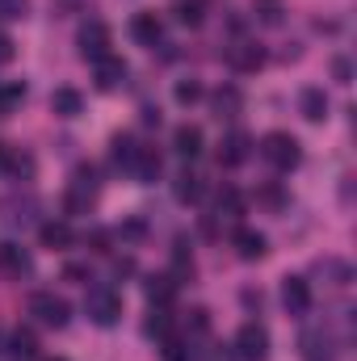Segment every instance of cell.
<instances>
[{
    "mask_svg": "<svg viewBox=\"0 0 357 361\" xmlns=\"http://www.w3.org/2000/svg\"><path fill=\"white\" fill-rule=\"evenodd\" d=\"M143 294H147V302H152V307H169V302H173V294H177V281H173L169 273H152V277L143 281Z\"/></svg>",
    "mask_w": 357,
    "mask_h": 361,
    "instance_id": "ffe728a7",
    "label": "cell"
},
{
    "mask_svg": "<svg viewBox=\"0 0 357 361\" xmlns=\"http://www.w3.org/2000/svg\"><path fill=\"white\" fill-rule=\"evenodd\" d=\"M261 156H265L277 173H290V169L303 160V147H298L294 135H286V130H269L265 139H261Z\"/></svg>",
    "mask_w": 357,
    "mask_h": 361,
    "instance_id": "277c9868",
    "label": "cell"
},
{
    "mask_svg": "<svg viewBox=\"0 0 357 361\" xmlns=\"http://www.w3.org/2000/svg\"><path fill=\"white\" fill-rule=\"evenodd\" d=\"M206 332H210V315H206L202 307H193L189 319H185V341H189V336H206Z\"/></svg>",
    "mask_w": 357,
    "mask_h": 361,
    "instance_id": "d6a6232c",
    "label": "cell"
},
{
    "mask_svg": "<svg viewBox=\"0 0 357 361\" xmlns=\"http://www.w3.org/2000/svg\"><path fill=\"white\" fill-rule=\"evenodd\" d=\"M298 357L303 361H337L341 357V341L332 336V328H303L298 332Z\"/></svg>",
    "mask_w": 357,
    "mask_h": 361,
    "instance_id": "5b68a950",
    "label": "cell"
},
{
    "mask_svg": "<svg viewBox=\"0 0 357 361\" xmlns=\"http://www.w3.org/2000/svg\"><path fill=\"white\" fill-rule=\"evenodd\" d=\"M240 298H244V302H248V307H261V302H265V298H261V290H244V294H240Z\"/></svg>",
    "mask_w": 357,
    "mask_h": 361,
    "instance_id": "f6af8a7d",
    "label": "cell"
},
{
    "mask_svg": "<svg viewBox=\"0 0 357 361\" xmlns=\"http://www.w3.org/2000/svg\"><path fill=\"white\" fill-rule=\"evenodd\" d=\"M109 156H114V169H126V173H131V164H135V156H139V143H135L131 135H114V139H109Z\"/></svg>",
    "mask_w": 357,
    "mask_h": 361,
    "instance_id": "7402d4cb",
    "label": "cell"
},
{
    "mask_svg": "<svg viewBox=\"0 0 357 361\" xmlns=\"http://www.w3.org/2000/svg\"><path fill=\"white\" fill-rule=\"evenodd\" d=\"M92 68H97V89H101V92L122 89V80H126V63H122V59L105 55V59H101V63H92Z\"/></svg>",
    "mask_w": 357,
    "mask_h": 361,
    "instance_id": "d6986e66",
    "label": "cell"
},
{
    "mask_svg": "<svg viewBox=\"0 0 357 361\" xmlns=\"http://www.w3.org/2000/svg\"><path fill=\"white\" fill-rule=\"evenodd\" d=\"M231 244H236V257H240V261H261L269 252V240L261 231H253V227H240V231L231 235Z\"/></svg>",
    "mask_w": 357,
    "mask_h": 361,
    "instance_id": "4fadbf2b",
    "label": "cell"
},
{
    "mask_svg": "<svg viewBox=\"0 0 357 361\" xmlns=\"http://www.w3.org/2000/svg\"><path fill=\"white\" fill-rule=\"evenodd\" d=\"M25 307H30V315H34L42 328H68V319H72L68 298H59L55 290H34Z\"/></svg>",
    "mask_w": 357,
    "mask_h": 361,
    "instance_id": "3957f363",
    "label": "cell"
},
{
    "mask_svg": "<svg viewBox=\"0 0 357 361\" xmlns=\"http://www.w3.org/2000/svg\"><path fill=\"white\" fill-rule=\"evenodd\" d=\"M257 197H261L265 206H273V210H282V206H286V197H282V189H277V185H265Z\"/></svg>",
    "mask_w": 357,
    "mask_h": 361,
    "instance_id": "60d3db41",
    "label": "cell"
},
{
    "mask_svg": "<svg viewBox=\"0 0 357 361\" xmlns=\"http://www.w3.org/2000/svg\"><path fill=\"white\" fill-rule=\"evenodd\" d=\"M173 281H189L193 277V257H189V248H185V240H177V248H173V273H169Z\"/></svg>",
    "mask_w": 357,
    "mask_h": 361,
    "instance_id": "83f0119b",
    "label": "cell"
},
{
    "mask_svg": "<svg viewBox=\"0 0 357 361\" xmlns=\"http://www.w3.org/2000/svg\"><path fill=\"white\" fill-rule=\"evenodd\" d=\"M214 210H219V219L236 223V219L244 214V197H240L236 189H223V193H219V206H214Z\"/></svg>",
    "mask_w": 357,
    "mask_h": 361,
    "instance_id": "f1b7e54d",
    "label": "cell"
},
{
    "mask_svg": "<svg viewBox=\"0 0 357 361\" xmlns=\"http://www.w3.org/2000/svg\"><path fill=\"white\" fill-rule=\"evenodd\" d=\"M177 197L181 202H198V197H202V177H198V173H181L177 177Z\"/></svg>",
    "mask_w": 357,
    "mask_h": 361,
    "instance_id": "1f68e13d",
    "label": "cell"
},
{
    "mask_svg": "<svg viewBox=\"0 0 357 361\" xmlns=\"http://www.w3.org/2000/svg\"><path fill=\"white\" fill-rule=\"evenodd\" d=\"M253 13L261 25H282L286 21V4L282 0H253Z\"/></svg>",
    "mask_w": 357,
    "mask_h": 361,
    "instance_id": "4316f807",
    "label": "cell"
},
{
    "mask_svg": "<svg viewBox=\"0 0 357 361\" xmlns=\"http://www.w3.org/2000/svg\"><path fill=\"white\" fill-rule=\"evenodd\" d=\"M0 269L21 281V277H30V273H34V257H30L21 244H0Z\"/></svg>",
    "mask_w": 357,
    "mask_h": 361,
    "instance_id": "7c38bea8",
    "label": "cell"
},
{
    "mask_svg": "<svg viewBox=\"0 0 357 361\" xmlns=\"http://www.w3.org/2000/svg\"><path fill=\"white\" fill-rule=\"evenodd\" d=\"M51 109H55L59 118H76V114L85 109V97L76 89H55L51 92Z\"/></svg>",
    "mask_w": 357,
    "mask_h": 361,
    "instance_id": "cb8c5ba5",
    "label": "cell"
},
{
    "mask_svg": "<svg viewBox=\"0 0 357 361\" xmlns=\"http://www.w3.org/2000/svg\"><path fill=\"white\" fill-rule=\"evenodd\" d=\"M25 97V85H17V80H8V85H0V118L4 114H13V105Z\"/></svg>",
    "mask_w": 357,
    "mask_h": 361,
    "instance_id": "836d02e7",
    "label": "cell"
},
{
    "mask_svg": "<svg viewBox=\"0 0 357 361\" xmlns=\"http://www.w3.org/2000/svg\"><path fill=\"white\" fill-rule=\"evenodd\" d=\"M55 361H59V357H55Z\"/></svg>",
    "mask_w": 357,
    "mask_h": 361,
    "instance_id": "7dc6e473",
    "label": "cell"
},
{
    "mask_svg": "<svg viewBox=\"0 0 357 361\" xmlns=\"http://www.w3.org/2000/svg\"><path fill=\"white\" fill-rule=\"evenodd\" d=\"M4 345H8V341H4V332H0V357H4V353H8V349H4Z\"/></svg>",
    "mask_w": 357,
    "mask_h": 361,
    "instance_id": "bcb514c9",
    "label": "cell"
},
{
    "mask_svg": "<svg viewBox=\"0 0 357 361\" xmlns=\"http://www.w3.org/2000/svg\"><path fill=\"white\" fill-rule=\"evenodd\" d=\"M169 332H173L169 307H152V315H147V336H169Z\"/></svg>",
    "mask_w": 357,
    "mask_h": 361,
    "instance_id": "4dcf8cb0",
    "label": "cell"
},
{
    "mask_svg": "<svg viewBox=\"0 0 357 361\" xmlns=\"http://www.w3.org/2000/svg\"><path fill=\"white\" fill-rule=\"evenodd\" d=\"M160 169H164L160 152H156V147H139V156H135V164H131V177L139 180V185H152V180L160 177Z\"/></svg>",
    "mask_w": 357,
    "mask_h": 361,
    "instance_id": "ac0fdd59",
    "label": "cell"
},
{
    "mask_svg": "<svg viewBox=\"0 0 357 361\" xmlns=\"http://www.w3.org/2000/svg\"><path fill=\"white\" fill-rule=\"evenodd\" d=\"M131 273H135V261H131V257H118V261H114V277H118V281L131 277Z\"/></svg>",
    "mask_w": 357,
    "mask_h": 361,
    "instance_id": "b9f144b4",
    "label": "cell"
},
{
    "mask_svg": "<svg viewBox=\"0 0 357 361\" xmlns=\"http://www.w3.org/2000/svg\"><path fill=\"white\" fill-rule=\"evenodd\" d=\"M8 353L21 361H30L34 353H38V336H34V328H17L13 336H8Z\"/></svg>",
    "mask_w": 357,
    "mask_h": 361,
    "instance_id": "d4e9b609",
    "label": "cell"
},
{
    "mask_svg": "<svg viewBox=\"0 0 357 361\" xmlns=\"http://www.w3.org/2000/svg\"><path fill=\"white\" fill-rule=\"evenodd\" d=\"M0 169L13 180H34V156L17 152V147H0Z\"/></svg>",
    "mask_w": 357,
    "mask_h": 361,
    "instance_id": "9a60e30c",
    "label": "cell"
},
{
    "mask_svg": "<svg viewBox=\"0 0 357 361\" xmlns=\"http://www.w3.org/2000/svg\"><path fill=\"white\" fill-rule=\"evenodd\" d=\"M109 240H114V231H105V227H92L89 235H85V244H89L92 252H109Z\"/></svg>",
    "mask_w": 357,
    "mask_h": 361,
    "instance_id": "8d00e7d4",
    "label": "cell"
},
{
    "mask_svg": "<svg viewBox=\"0 0 357 361\" xmlns=\"http://www.w3.org/2000/svg\"><path fill=\"white\" fill-rule=\"evenodd\" d=\"M160 357L164 361H189L193 357V349H189L185 336H173V332H169V336H160Z\"/></svg>",
    "mask_w": 357,
    "mask_h": 361,
    "instance_id": "484cf974",
    "label": "cell"
},
{
    "mask_svg": "<svg viewBox=\"0 0 357 361\" xmlns=\"http://www.w3.org/2000/svg\"><path fill=\"white\" fill-rule=\"evenodd\" d=\"M143 122H147V126H160V109H156V105H143Z\"/></svg>",
    "mask_w": 357,
    "mask_h": 361,
    "instance_id": "ee69618b",
    "label": "cell"
},
{
    "mask_svg": "<svg viewBox=\"0 0 357 361\" xmlns=\"http://www.w3.org/2000/svg\"><path fill=\"white\" fill-rule=\"evenodd\" d=\"M248 156H253V139H248L244 130L223 135V143H219V164H223V169H236V164H244Z\"/></svg>",
    "mask_w": 357,
    "mask_h": 361,
    "instance_id": "ba28073f",
    "label": "cell"
},
{
    "mask_svg": "<svg viewBox=\"0 0 357 361\" xmlns=\"http://www.w3.org/2000/svg\"><path fill=\"white\" fill-rule=\"evenodd\" d=\"M114 235H118V240H131V244H139V240L147 235V227H143L139 219H131V223H122V227H118Z\"/></svg>",
    "mask_w": 357,
    "mask_h": 361,
    "instance_id": "74e56055",
    "label": "cell"
},
{
    "mask_svg": "<svg viewBox=\"0 0 357 361\" xmlns=\"http://www.w3.org/2000/svg\"><path fill=\"white\" fill-rule=\"evenodd\" d=\"M282 302L290 315H307L311 311V281L307 277H286L282 281Z\"/></svg>",
    "mask_w": 357,
    "mask_h": 361,
    "instance_id": "9c48e42d",
    "label": "cell"
},
{
    "mask_svg": "<svg viewBox=\"0 0 357 361\" xmlns=\"http://www.w3.org/2000/svg\"><path fill=\"white\" fill-rule=\"evenodd\" d=\"M227 63L236 68V72H257L261 63H265V51H261V42H231L227 47Z\"/></svg>",
    "mask_w": 357,
    "mask_h": 361,
    "instance_id": "8fae6325",
    "label": "cell"
},
{
    "mask_svg": "<svg viewBox=\"0 0 357 361\" xmlns=\"http://www.w3.org/2000/svg\"><path fill=\"white\" fill-rule=\"evenodd\" d=\"M30 13V0H0V21H17Z\"/></svg>",
    "mask_w": 357,
    "mask_h": 361,
    "instance_id": "d590c367",
    "label": "cell"
},
{
    "mask_svg": "<svg viewBox=\"0 0 357 361\" xmlns=\"http://www.w3.org/2000/svg\"><path fill=\"white\" fill-rule=\"evenodd\" d=\"M332 76H337V85H349V80H353V63H349L345 55H337V59H332Z\"/></svg>",
    "mask_w": 357,
    "mask_h": 361,
    "instance_id": "f35d334b",
    "label": "cell"
},
{
    "mask_svg": "<svg viewBox=\"0 0 357 361\" xmlns=\"http://www.w3.org/2000/svg\"><path fill=\"white\" fill-rule=\"evenodd\" d=\"M236 357H240V361H265L269 357L265 324H244V328L236 332Z\"/></svg>",
    "mask_w": 357,
    "mask_h": 361,
    "instance_id": "52a82bcc",
    "label": "cell"
},
{
    "mask_svg": "<svg viewBox=\"0 0 357 361\" xmlns=\"http://www.w3.org/2000/svg\"><path fill=\"white\" fill-rule=\"evenodd\" d=\"M173 97H177L181 105H193V101H202V85L189 76V80H177V89H173Z\"/></svg>",
    "mask_w": 357,
    "mask_h": 361,
    "instance_id": "e575fe53",
    "label": "cell"
},
{
    "mask_svg": "<svg viewBox=\"0 0 357 361\" xmlns=\"http://www.w3.org/2000/svg\"><path fill=\"white\" fill-rule=\"evenodd\" d=\"M210 109H214L219 122H223V118H240V109H244V92L236 89V85H223V89L210 97Z\"/></svg>",
    "mask_w": 357,
    "mask_h": 361,
    "instance_id": "2e32d148",
    "label": "cell"
},
{
    "mask_svg": "<svg viewBox=\"0 0 357 361\" xmlns=\"http://www.w3.org/2000/svg\"><path fill=\"white\" fill-rule=\"evenodd\" d=\"M298 114H303L307 122H324V118H328V92L315 89V85H307V89L298 92Z\"/></svg>",
    "mask_w": 357,
    "mask_h": 361,
    "instance_id": "e0dca14e",
    "label": "cell"
},
{
    "mask_svg": "<svg viewBox=\"0 0 357 361\" xmlns=\"http://www.w3.org/2000/svg\"><path fill=\"white\" fill-rule=\"evenodd\" d=\"M76 47H80V55L89 63H101L109 55V25L105 21H85L80 34H76Z\"/></svg>",
    "mask_w": 357,
    "mask_h": 361,
    "instance_id": "8992f818",
    "label": "cell"
},
{
    "mask_svg": "<svg viewBox=\"0 0 357 361\" xmlns=\"http://www.w3.org/2000/svg\"><path fill=\"white\" fill-rule=\"evenodd\" d=\"M8 59H13V38L0 34V63H8Z\"/></svg>",
    "mask_w": 357,
    "mask_h": 361,
    "instance_id": "7bdbcfd3",
    "label": "cell"
},
{
    "mask_svg": "<svg viewBox=\"0 0 357 361\" xmlns=\"http://www.w3.org/2000/svg\"><path fill=\"white\" fill-rule=\"evenodd\" d=\"M173 147H177V156L185 160H193V156H202V130L198 126H177V135H173Z\"/></svg>",
    "mask_w": 357,
    "mask_h": 361,
    "instance_id": "603a6c76",
    "label": "cell"
},
{
    "mask_svg": "<svg viewBox=\"0 0 357 361\" xmlns=\"http://www.w3.org/2000/svg\"><path fill=\"white\" fill-rule=\"evenodd\" d=\"M315 273H320V277H328V286H332V290H345V286L353 281V269H349L345 261H337V257H324V261L315 265Z\"/></svg>",
    "mask_w": 357,
    "mask_h": 361,
    "instance_id": "44dd1931",
    "label": "cell"
},
{
    "mask_svg": "<svg viewBox=\"0 0 357 361\" xmlns=\"http://www.w3.org/2000/svg\"><path fill=\"white\" fill-rule=\"evenodd\" d=\"M97 197H101V180L92 173L89 164H80L72 180H68V193H63V210L68 214H89L92 206H97Z\"/></svg>",
    "mask_w": 357,
    "mask_h": 361,
    "instance_id": "6da1fadb",
    "label": "cell"
},
{
    "mask_svg": "<svg viewBox=\"0 0 357 361\" xmlns=\"http://www.w3.org/2000/svg\"><path fill=\"white\" fill-rule=\"evenodd\" d=\"M173 13H177L181 25H202V17H206V4H202V0H177V4H173Z\"/></svg>",
    "mask_w": 357,
    "mask_h": 361,
    "instance_id": "f546056e",
    "label": "cell"
},
{
    "mask_svg": "<svg viewBox=\"0 0 357 361\" xmlns=\"http://www.w3.org/2000/svg\"><path fill=\"white\" fill-rule=\"evenodd\" d=\"M63 281H92V269L80 265V261H72V265H63Z\"/></svg>",
    "mask_w": 357,
    "mask_h": 361,
    "instance_id": "ab89813d",
    "label": "cell"
},
{
    "mask_svg": "<svg viewBox=\"0 0 357 361\" xmlns=\"http://www.w3.org/2000/svg\"><path fill=\"white\" fill-rule=\"evenodd\" d=\"M131 38H135L139 47H160L164 21H160L156 13H135V17H131Z\"/></svg>",
    "mask_w": 357,
    "mask_h": 361,
    "instance_id": "30bf717a",
    "label": "cell"
},
{
    "mask_svg": "<svg viewBox=\"0 0 357 361\" xmlns=\"http://www.w3.org/2000/svg\"><path fill=\"white\" fill-rule=\"evenodd\" d=\"M38 240H42V248H51V252H59V248H72V240H76V231L68 227V219H47V223L38 227Z\"/></svg>",
    "mask_w": 357,
    "mask_h": 361,
    "instance_id": "5bb4252c",
    "label": "cell"
},
{
    "mask_svg": "<svg viewBox=\"0 0 357 361\" xmlns=\"http://www.w3.org/2000/svg\"><path fill=\"white\" fill-rule=\"evenodd\" d=\"M85 315L97 328H114L122 319V294L114 286H92L89 294H85Z\"/></svg>",
    "mask_w": 357,
    "mask_h": 361,
    "instance_id": "7a4b0ae2",
    "label": "cell"
}]
</instances>
